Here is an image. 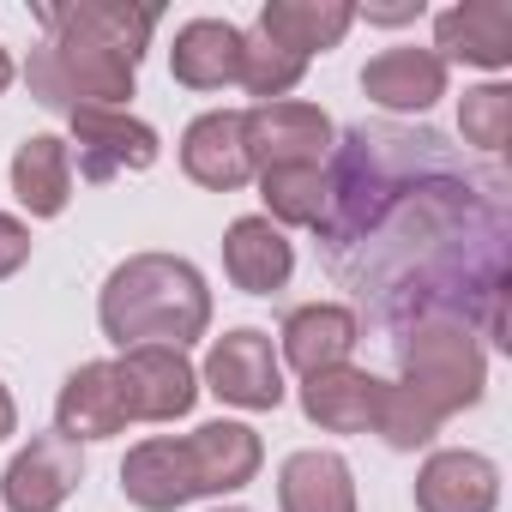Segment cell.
Masks as SVG:
<instances>
[{"mask_svg": "<svg viewBox=\"0 0 512 512\" xmlns=\"http://www.w3.org/2000/svg\"><path fill=\"white\" fill-rule=\"evenodd\" d=\"M314 229L326 235L332 272L362 302L380 296L386 314L416 308V326H470V302H482L488 338L506 344L500 187H476L464 169H452L434 133L350 127L326 175V211Z\"/></svg>", "mask_w": 512, "mask_h": 512, "instance_id": "cell-1", "label": "cell"}, {"mask_svg": "<svg viewBox=\"0 0 512 512\" xmlns=\"http://www.w3.org/2000/svg\"><path fill=\"white\" fill-rule=\"evenodd\" d=\"M37 25L49 43L31 49V97L55 115L79 109H121L133 97V73L145 61V43L157 31V7H127V0H67V7H37Z\"/></svg>", "mask_w": 512, "mask_h": 512, "instance_id": "cell-2", "label": "cell"}, {"mask_svg": "<svg viewBox=\"0 0 512 512\" xmlns=\"http://www.w3.org/2000/svg\"><path fill=\"white\" fill-rule=\"evenodd\" d=\"M97 320H103V338L121 344V350H139V344L187 350L211 326V290H205L193 260H175V253H133V260H121L109 272Z\"/></svg>", "mask_w": 512, "mask_h": 512, "instance_id": "cell-3", "label": "cell"}, {"mask_svg": "<svg viewBox=\"0 0 512 512\" xmlns=\"http://www.w3.org/2000/svg\"><path fill=\"white\" fill-rule=\"evenodd\" d=\"M398 368H404L398 386L410 398H422L440 422L458 416V410H470L482 398V386H488V356H482L476 332L458 326V320H422V326H410L398 338Z\"/></svg>", "mask_w": 512, "mask_h": 512, "instance_id": "cell-4", "label": "cell"}, {"mask_svg": "<svg viewBox=\"0 0 512 512\" xmlns=\"http://www.w3.org/2000/svg\"><path fill=\"white\" fill-rule=\"evenodd\" d=\"M241 145L253 175L260 169H320V157L332 151V121L314 103H253L241 115Z\"/></svg>", "mask_w": 512, "mask_h": 512, "instance_id": "cell-5", "label": "cell"}, {"mask_svg": "<svg viewBox=\"0 0 512 512\" xmlns=\"http://www.w3.org/2000/svg\"><path fill=\"white\" fill-rule=\"evenodd\" d=\"M205 386L235 404V410H278L284 404V362L272 356V338L253 332V326H235L211 344L205 356Z\"/></svg>", "mask_w": 512, "mask_h": 512, "instance_id": "cell-6", "label": "cell"}, {"mask_svg": "<svg viewBox=\"0 0 512 512\" xmlns=\"http://www.w3.org/2000/svg\"><path fill=\"white\" fill-rule=\"evenodd\" d=\"M115 380H121V398H127V416L133 422H175L199 398V374H193L187 350H169V344L121 350Z\"/></svg>", "mask_w": 512, "mask_h": 512, "instance_id": "cell-7", "label": "cell"}, {"mask_svg": "<svg viewBox=\"0 0 512 512\" xmlns=\"http://www.w3.org/2000/svg\"><path fill=\"white\" fill-rule=\"evenodd\" d=\"M67 121H73L67 151L79 157L85 181H115V175H139L157 163V133L127 109H79Z\"/></svg>", "mask_w": 512, "mask_h": 512, "instance_id": "cell-8", "label": "cell"}, {"mask_svg": "<svg viewBox=\"0 0 512 512\" xmlns=\"http://www.w3.org/2000/svg\"><path fill=\"white\" fill-rule=\"evenodd\" d=\"M85 482V452L67 434H37L0 476V500L7 512H61L67 494Z\"/></svg>", "mask_w": 512, "mask_h": 512, "instance_id": "cell-9", "label": "cell"}, {"mask_svg": "<svg viewBox=\"0 0 512 512\" xmlns=\"http://www.w3.org/2000/svg\"><path fill=\"white\" fill-rule=\"evenodd\" d=\"M181 452H187V476H193L199 494H235L266 464L260 434L247 422H205V428L181 434Z\"/></svg>", "mask_w": 512, "mask_h": 512, "instance_id": "cell-10", "label": "cell"}, {"mask_svg": "<svg viewBox=\"0 0 512 512\" xmlns=\"http://www.w3.org/2000/svg\"><path fill=\"white\" fill-rule=\"evenodd\" d=\"M223 272L247 296H278L296 272V247L272 217H235L223 235Z\"/></svg>", "mask_w": 512, "mask_h": 512, "instance_id": "cell-11", "label": "cell"}, {"mask_svg": "<svg viewBox=\"0 0 512 512\" xmlns=\"http://www.w3.org/2000/svg\"><path fill=\"white\" fill-rule=\"evenodd\" d=\"M434 55L500 73L512 61V7L506 0H464V7H446L434 19Z\"/></svg>", "mask_w": 512, "mask_h": 512, "instance_id": "cell-12", "label": "cell"}, {"mask_svg": "<svg viewBox=\"0 0 512 512\" xmlns=\"http://www.w3.org/2000/svg\"><path fill=\"white\" fill-rule=\"evenodd\" d=\"M284 362L308 380V374H326V368H344L350 350L362 344V320L344 308V302H308L284 320Z\"/></svg>", "mask_w": 512, "mask_h": 512, "instance_id": "cell-13", "label": "cell"}, {"mask_svg": "<svg viewBox=\"0 0 512 512\" xmlns=\"http://www.w3.org/2000/svg\"><path fill=\"white\" fill-rule=\"evenodd\" d=\"M127 422L133 416H127L115 362H85V368L67 374V386L55 398V434H67V440H109Z\"/></svg>", "mask_w": 512, "mask_h": 512, "instance_id": "cell-14", "label": "cell"}, {"mask_svg": "<svg viewBox=\"0 0 512 512\" xmlns=\"http://www.w3.org/2000/svg\"><path fill=\"white\" fill-rule=\"evenodd\" d=\"M500 470L482 452H434L416 470V512H494Z\"/></svg>", "mask_w": 512, "mask_h": 512, "instance_id": "cell-15", "label": "cell"}, {"mask_svg": "<svg viewBox=\"0 0 512 512\" xmlns=\"http://www.w3.org/2000/svg\"><path fill=\"white\" fill-rule=\"evenodd\" d=\"M362 91L392 115H422L446 97V61L434 49H386L362 67Z\"/></svg>", "mask_w": 512, "mask_h": 512, "instance_id": "cell-16", "label": "cell"}, {"mask_svg": "<svg viewBox=\"0 0 512 512\" xmlns=\"http://www.w3.org/2000/svg\"><path fill=\"white\" fill-rule=\"evenodd\" d=\"M181 169H187V181H199V187H211V193L247 187L253 163H247V145H241V115H235V109L199 115V121L181 133Z\"/></svg>", "mask_w": 512, "mask_h": 512, "instance_id": "cell-17", "label": "cell"}, {"mask_svg": "<svg viewBox=\"0 0 512 512\" xmlns=\"http://www.w3.org/2000/svg\"><path fill=\"white\" fill-rule=\"evenodd\" d=\"M380 386L368 368H326V374H308L302 380V416L326 434H368L374 428V410H380Z\"/></svg>", "mask_w": 512, "mask_h": 512, "instance_id": "cell-18", "label": "cell"}, {"mask_svg": "<svg viewBox=\"0 0 512 512\" xmlns=\"http://www.w3.org/2000/svg\"><path fill=\"white\" fill-rule=\"evenodd\" d=\"M350 25H356L350 0H266L260 7V37L302 55V61L320 49H338Z\"/></svg>", "mask_w": 512, "mask_h": 512, "instance_id": "cell-19", "label": "cell"}, {"mask_svg": "<svg viewBox=\"0 0 512 512\" xmlns=\"http://www.w3.org/2000/svg\"><path fill=\"white\" fill-rule=\"evenodd\" d=\"M169 67L187 91H223L241 79V31L229 19H187L175 31Z\"/></svg>", "mask_w": 512, "mask_h": 512, "instance_id": "cell-20", "label": "cell"}, {"mask_svg": "<svg viewBox=\"0 0 512 512\" xmlns=\"http://www.w3.org/2000/svg\"><path fill=\"white\" fill-rule=\"evenodd\" d=\"M121 494L139 512H181L187 500H199V488L187 476L181 440H145V446H133L127 464H121Z\"/></svg>", "mask_w": 512, "mask_h": 512, "instance_id": "cell-21", "label": "cell"}, {"mask_svg": "<svg viewBox=\"0 0 512 512\" xmlns=\"http://www.w3.org/2000/svg\"><path fill=\"white\" fill-rule=\"evenodd\" d=\"M13 193L31 217H61L73 199V151L55 133H31L13 151Z\"/></svg>", "mask_w": 512, "mask_h": 512, "instance_id": "cell-22", "label": "cell"}, {"mask_svg": "<svg viewBox=\"0 0 512 512\" xmlns=\"http://www.w3.org/2000/svg\"><path fill=\"white\" fill-rule=\"evenodd\" d=\"M284 512H356V476L338 452H290L278 470Z\"/></svg>", "mask_w": 512, "mask_h": 512, "instance_id": "cell-23", "label": "cell"}, {"mask_svg": "<svg viewBox=\"0 0 512 512\" xmlns=\"http://www.w3.org/2000/svg\"><path fill=\"white\" fill-rule=\"evenodd\" d=\"M260 199H266L272 223L314 229L326 211V175L320 169H260Z\"/></svg>", "mask_w": 512, "mask_h": 512, "instance_id": "cell-24", "label": "cell"}, {"mask_svg": "<svg viewBox=\"0 0 512 512\" xmlns=\"http://www.w3.org/2000/svg\"><path fill=\"white\" fill-rule=\"evenodd\" d=\"M302 73H308V61H302V55H290V49L266 43L260 31L241 37V79H235V85H247L260 103H284V97L302 85Z\"/></svg>", "mask_w": 512, "mask_h": 512, "instance_id": "cell-25", "label": "cell"}, {"mask_svg": "<svg viewBox=\"0 0 512 512\" xmlns=\"http://www.w3.org/2000/svg\"><path fill=\"white\" fill-rule=\"evenodd\" d=\"M458 133H464V145H476L482 157H500V151L512 145V91H506V85H476V91H464V103H458Z\"/></svg>", "mask_w": 512, "mask_h": 512, "instance_id": "cell-26", "label": "cell"}, {"mask_svg": "<svg viewBox=\"0 0 512 512\" xmlns=\"http://www.w3.org/2000/svg\"><path fill=\"white\" fill-rule=\"evenodd\" d=\"M374 434H386V446H398V452H416V446H428V440L440 434V416H434L422 398H410L404 386H380Z\"/></svg>", "mask_w": 512, "mask_h": 512, "instance_id": "cell-27", "label": "cell"}, {"mask_svg": "<svg viewBox=\"0 0 512 512\" xmlns=\"http://www.w3.org/2000/svg\"><path fill=\"white\" fill-rule=\"evenodd\" d=\"M25 260H31V229H25L19 217L0 211V278H13Z\"/></svg>", "mask_w": 512, "mask_h": 512, "instance_id": "cell-28", "label": "cell"}, {"mask_svg": "<svg viewBox=\"0 0 512 512\" xmlns=\"http://www.w3.org/2000/svg\"><path fill=\"white\" fill-rule=\"evenodd\" d=\"M416 13H422V0H410V7H368L374 25H404V19H416Z\"/></svg>", "mask_w": 512, "mask_h": 512, "instance_id": "cell-29", "label": "cell"}, {"mask_svg": "<svg viewBox=\"0 0 512 512\" xmlns=\"http://www.w3.org/2000/svg\"><path fill=\"white\" fill-rule=\"evenodd\" d=\"M13 428H19V410H13V392H7V386H0V440H7Z\"/></svg>", "mask_w": 512, "mask_h": 512, "instance_id": "cell-30", "label": "cell"}, {"mask_svg": "<svg viewBox=\"0 0 512 512\" xmlns=\"http://www.w3.org/2000/svg\"><path fill=\"white\" fill-rule=\"evenodd\" d=\"M13 85V55H7V43H0V91Z\"/></svg>", "mask_w": 512, "mask_h": 512, "instance_id": "cell-31", "label": "cell"}, {"mask_svg": "<svg viewBox=\"0 0 512 512\" xmlns=\"http://www.w3.org/2000/svg\"><path fill=\"white\" fill-rule=\"evenodd\" d=\"M217 512H247V506H217Z\"/></svg>", "mask_w": 512, "mask_h": 512, "instance_id": "cell-32", "label": "cell"}]
</instances>
